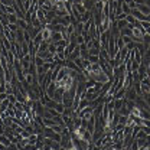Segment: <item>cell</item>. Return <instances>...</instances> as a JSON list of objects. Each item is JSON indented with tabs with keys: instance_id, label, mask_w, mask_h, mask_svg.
Instances as JSON below:
<instances>
[{
	"instance_id": "cell-28",
	"label": "cell",
	"mask_w": 150,
	"mask_h": 150,
	"mask_svg": "<svg viewBox=\"0 0 150 150\" xmlns=\"http://www.w3.org/2000/svg\"><path fill=\"white\" fill-rule=\"evenodd\" d=\"M140 26L146 31V29H149V28H150V22H149V20H143V22H140Z\"/></svg>"
},
{
	"instance_id": "cell-20",
	"label": "cell",
	"mask_w": 150,
	"mask_h": 150,
	"mask_svg": "<svg viewBox=\"0 0 150 150\" xmlns=\"http://www.w3.org/2000/svg\"><path fill=\"white\" fill-rule=\"evenodd\" d=\"M115 45H117V48H118V49H123V48L126 46V43L123 42L121 36H117V38H115Z\"/></svg>"
},
{
	"instance_id": "cell-23",
	"label": "cell",
	"mask_w": 150,
	"mask_h": 150,
	"mask_svg": "<svg viewBox=\"0 0 150 150\" xmlns=\"http://www.w3.org/2000/svg\"><path fill=\"white\" fill-rule=\"evenodd\" d=\"M7 20H9V23H17V16L16 15H7Z\"/></svg>"
},
{
	"instance_id": "cell-38",
	"label": "cell",
	"mask_w": 150,
	"mask_h": 150,
	"mask_svg": "<svg viewBox=\"0 0 150 150\" xmlns=\"http://www.w3.org/2000/svg\"><path fill=\"white\" fill-rule=\"evenodd\" d=\"M146 20H149V22H150V15H149V16H146Z\"/></svg>"
},
{
	"instance_id": "cell-19",
	"label": "cell",
	"mask_w": 150,
	"mask_h": 150,
	"mask_svg": "<svg viewBox=\"0 0 150 150\" xmlns=\"http://www.w3.org/2000/svg\"><path fill=\"white\" fill-rule=\"evenodd\" d=\"M136 143L139 144V147H147V146H150L149 143L146 142V139H136Z\"/></svg>"
},
{
	"instance_id": "cell-33",
	"label": "cell",
	"mask_w": 150,
	"mask_h": 150,
	"mask_svg": "<svg viewBox=\"0 0 150 150\" xmlns=\"http://www.w3.org/2000/svg\"><path fill=\"white\" fill-rule=\"evenodd\" d=\"M123 1H124V3H126V4H128V6H130V4H133V3H134V0H123Z\"/></svg>"
},
{
	"instance_id": "cell-11",
	"label": "cell",
	"mask_w": 150,
	"mask_h": 150,
	"mask_svg": "<svg viewBox=\"0 0 150 150\" xmlns=\"http://www.w3.org/2000/svg\"><path fill=\"white\" fill-rule=\"evenodd\" d=\"M115 25H117L118 31H121V29H124V28H127V26H128V23H127V20H126V19H123V20H115Z\"/></svg>"
},
{
	"instance_id": "cell-22",
	"label": "cell",
	"mask_w": 150,
	"mask_h": 150,
	"mask_svg": "<svg viewBox=\"0 0 150 150\" xmlns=\"http://www.w3.org/2000/svg\"><path fill=\"white\" fill-rule=\"evenodd\" d=\"M126 20H127V23L128 25H136V17L133 16V15H127V17H126Z\"/></svg>"
},
{
	"instance_id": "cell-10",
	"label": "cell",
	"mask_w": 150,
	"mask_h": 150,
	"mask_svg": "<svg viewBox=\"0 0 150 150\" xmlns=\"http://www.w3.org/2000/svg\"><path fill=\"white\" fill-rule=\"evenodd\" d=\"M72 6H74V10L76 12V13H78V15H84V13L87 12L82 3H78V4H72Z\"/></svg>"
},
{
	"instance_id": "cell-1",
	"label": "cell",
	"mask_w": 150,
	"mask_h": 150,
	"mask_svg": "<svg viewBox=\"0 0 150 150\" xmlns=\"http://www.w3.org/2000/svg\"><path fill=\"white\" fill-rule=\"evenodd\" d=\"M136 98H137V92L134 91V88H133V87L127 88V90H126L124 100H128V101H136Z\"/></svg>"
},
{
	"instance_id": "cell-39",
	"label": "cell",
	"mask_w": 150,
	"mask_h": 150,
	"mask_svg": "<svg viewBox=\"0 0 150 150\" xmlns=\"http://www.w3.org/2000/svg\"><path fill=\"white\" fill-rule=\"evenodd\" d=\"M65 1H71V3H72V0H65Z\"/></svg>"
},
{
	"instance_id": "cell-14",
	"label": "cell",
	"mask_w": 150,
	"mask_h": 150,
	"mask_svg": "<svg viewBox=\"0 0 150 150\" xmlns=\"http://www.w3.org/2000/svg\"><path fill=\"white\" fill-rule=\"evenodd\" d=\"M48 48H49V42H42L40 45H39V48H38V52H45V51H48Z\"/></svg>"
},
{
	"instance_id": "cell-31",
	"label": "cell",
	"mask_w": 150,
	"mask_h": 150,
	"mask_svg": "<svg viewBox=\"0 0 150 150\" xmlns=\"http://www.w3.org/2000/svg\"><path fill=\"white\" fill-rule=\"evenodd\" d=\"M121 39H123V42H124L126 45H127V43H130V42L133 40V38L131 36H121Z\"/></svg>"
},
{
	"instance_id": "cell-34",
	"label": "cell",
	"mask_w": 150,
	"mask_h": 150,
	"mask_svg": "<svg viewBox=\"0 0 150 150\" xmlns=\"http://www.w3.org/2000/svg\"><path fill=\"white\" fill-rule=\"evenodd\" d=\"M136 4H144V0H134Z\"/></svg>"
},
{
	"instance_id": "cell-9",
	"label": "cell",
	"mask_w": 150,
	"mask_h": 150,
	"mask_svg": "<svg viewBox=\"0 0 150 150\" xmlns=\"http://www.w3.org/2000/svg\"><path fill=\"white\" fill-rule=\"evenodd\" d=\"M0 143H1V144H4V146L9 149V146L12 144V140H10L6 134H0Z\"/></svg>"
},
{
	"instance_id": "cell-36",
	"label": "cell",
	"mask_w": 150,
	"mask_h": 150,
	"mask_svg": "<svg viewBox=\"0 0 150 150\" xmlns=\"http://www.w3.org/2000/svg\"><path fill=\"white\" fill-rule=\"evenodd\" d=\"M146 142L150 144V134H147V136H146Z\"/></svg>"
},
{
	"instance_id": "cell-41",
	"label": "cell",
	"mask_w": 150,
	"mask_h": 150,
	"mask_svg": "<svg viewBox=\"0 0 150 150\" xmlns=\"http://www.w3.org/2000/svg\"><path fill=\"white\" fill-rule=\"evenodd\" d=\"M0 103H1V101H0Z\"/></svg>"
},
{
	"instance_id": "cell-12",
	"label": "cell",
	"mask_w": 150,
	"mask_h": 150,
	"mask_svg": "<svg viewBox=\"0 0 150 150\" xmlns=\"http://www.w3.org/2000/svg\"><path fill=\"white\" fill-rule=\"evenodd\" d=\"M131 35H133V32H131V29L128 26L120 31V36H131Z\"/></svg>"
},
{
	"instance_id": "cell-2",
	"label": "cell",
	"mask_w": 150,
	"mask_h": 150,
	"mask_svg": "<svg viewBox=\"0 0 150 150\" xmlns=\"http://www.w3.org/2000/svg\"><path fill=\"white\" fill-rule=\"evenodd\" d=\"M40 35L43 38V40L45 42H49L51 43V38H52V31L48 28V26H45V28H42V31H40Z\"/></svg>"
},
{
	"instance_id": "cell-7",
	"label": "cell",
	"mask_w": 150,
	"mask_h": 150,
	"mask_svg": "<svg viewBox=\"0 0 150 150\" xmlns=\"http://www.w3.org/2000/svg\"><path fill=\"white\" fill-rule=\"evenodd\" d=\"M1 46H3L6 51H12V42L6 36H1Z\"/></svg>"
},
{
	"instance_id": "cell-37",
	"label": "cell",
	"mask_w": 150,
	"mask_h": 150,
	"mask_svg": "<svg viewBox=\"0 0 150 150\" xmlns=\"http://www.w3.org/2000/svg\"><path fill=\"white\" fill-rule=\"evenodd\" d=\"M146 33H147V35H150V28H149V29H146Z\"/></svg>"
},
{
	"instance_id": "cell-17",
	"label": "cell",
	"mask_w": 150,
	"mask_h": 150,
	"mask_svg": "<svg viewBox=\"0 0 150 150\" xmlns=\"http://www.w3.org/2000/svg\"><path fill=\"white\" fill-rule=\"evenodd\" d=\"M100 51L101 49H98V48H91V49H88V55H91V56H100Z\"/></svg>"
},
{
	"instance_id": "cell-24",
	"label": "cell",
	"mask_w": 150,
	"mask_h": 150,
	"mask_svg": "<svg viewBox=\"0 0 150 150\" xmlns=\"http://www.w3.org/2000/svg\"><path fill=\"white\" fill-rule=\"evenodd\" d=\"M7 100H9V101H10V104H13V106L17 103V98H16V95H15V94H9V95H7Z\"/></svg>"
},
{
	"instance_id": "cell-40",
	"label": "cell",
	"mask_w": 150,
	"mask_h": 150,
	"mask_svg": "<svg viewBox=\"0 0 150 150\" xmlns=\"http://www.w3.org/2000/svg\"><path fill=\"white\" fill-rule=\"evenodd\" d=\"M147 49H149V51H150V45H149V48H147Z\"/></svg>"
},
{
	"instance_id": "cell-25",
	"label": "cell",
	"mask_w": 150,
	"mask_h": 150,
	"mask_svg": "<svg viewBox=\"0 0 150 150\" xmlns=\"http://www.w3.org/2000/svg\"><path fill=\"white\" fill-rule=\"evenodd\" d=\"M7 29H9L10 32H17V31H19L17 25H15V23H9V25H7Z\"/></svg>"
},
{
	"instance_id": "cell-30",
	"label": "cell",
	"mask_w": 150,
	"mask_h": 150,
	"mask_svg": "<svg viewBox=\"0 0 150 150\" xmlns=\"http://www.w3.org/2000/svg\"><path fill=\"white\" fill-rule=\"evenodd\" d=\"M48 51H49L52 55H55V53H56V46H55L53 43H49V48H48Z\"/></svg>"
},
{
	"instance_id": "cell-29",
	"label": "cell",
	"mask_w": 150,
	"mask_h": 150,
	"mask_svg": "<svg viewBox=\"0 0 150 150\" xmlns=\"http://www.w3.org/2000/svg\"><path fill=\"white\" fill-rule=\"evenodd\" d=\"M136 45H137V42H134V40H131L130 43H127V45H126V48H127L128 51H131V49H134V48H136Z\"/></svg>"
},
{
	"instance_id": "cell-42",
	"label": "cell",
	"mask_w": 150,
	"mask_h": 150,
	"mask_svg": "<svg viewBox=\"0 0 150 150\" xmlns=\"http://www.w3.org/2000/svg\"><path fill=\"white\" fill-rule=\"evenodd\" d=\"M82 1H84V0H82Z\"/></svg>"
},
{
	"instance_id": "cell-35",
	"label": "cell",
	"mask_w": 150,
	"mask_h": 150,
	"mask_svg": "<svg viewBox=\"0 0 150 150\" xmlns=\"http://www.w3.org/2000/svg\"><path fill=\"white\" fill-rule=\"evenodd\" d=\"M0 150H7V147H6L4 144H1V143H0Z\"/></svg>"
},
{
	"instance_id": "cell-3",
	"label": "cell",
	"mask_w": 150,
	"mask_h": 150,
	"mask_svg": "<svg viewBox=\"0 0 150 150\" xmlns=\"http://www.w3.org/2000/svg\"><path fill=\"white\" fill-rule=\"evenodd\" d=\"M140 13H143L144 16H149L150 15V6L147 4H137V7H136Z\"/></svg>"
},
{
	"instance_id": "cell-26",
	"label": "cell",
	"mask_w": 150,
	"mask_h": 150,
	"mask_svg": "<svg viewBox=\"0 0 150 150\" xmlns=\"http://www.w3.org/2000/svg\"><path fill=\"white\" fill-rule=\"evenodd\" d=\"M88 61H90L91 64H98L100 56H91V55H88Z\"/></svg>"
},
{
	"instance_id": "cell-18",
	"label": "cell",
	"mask_w": 150,
	"mask_h": 150,
	"mask_svg": "<svg viewBox=\"0 0 150 150\" xmlns=\"http://www.w3.org/2000/svg\"><path fill=\"white\" fill-rule=\"evenodd\" d=\"M124 95H126V88H120L117 92H115V95H114V98H124Z\"/></svg>"
},
{
	"instance_id": "cell-6",
	"label": "cell",
	"mask_w": 150,
	"mask_h": 150,
	"mask_svg": "<svg viewBox=\"0 0 150 150\" xmlns=\"http://www.w3.org/2000/svg\"><path fill=\"white\" fill-rule=\"evenodd\" d=\"M124 106V98H114V111H120L121 110V107Z\"/></svg>"
},
{
	"instance_id": "cell-15",
	"label": "cell",
	"mask_w": 150,
	"mask_h": 150,
	"mask_svg": "<svg viewBox=\"0 0 150 150\" xmlns=\"http://www.w3.org/2000/svg\"><path fill=\"white\" fill-rule=\"evenodd\" d=\"M118 114H120V115H126V117H130V114H131V112H130V110H128V108L126 107V104H124V106L121 107V110L118 111Z\"/></svg>"
},
{
	"instance_id": "cell-32",
	"label": "cell",
	"mask_w": 150,
	"mask_h": 150,
	"mask_svg": "<svg viewBox=\"0 0 150 150\" xmlns=\"http://www.w3.org/2000/svg\"><path fill=\"white\" fill-rule=\"evenodd\" d=\"M7 95H9L7 92H0V101H3V100H6V98H7Z\"/></svg>"
},
{
	"instance_id": "cell-13",
	"label": "cell",
	"mask_w": 150,
	"mask_h": 150,
	"mask_svg": "<svg viewBox=\"0 0 150 150\" xmlns=\"http://www.w3.org/2000/svg\"><path fill=\"white\" fill-rule=\"evenodd\" d=\"M121 12H123V13H126V15H130V13H131V7L123 1V3H121Z\"/></svg>"
},
{
	"instance_id": "cell-27",
	"label": "cell",
	"mask_w": 150,
	"mask_h": 150,
	"mask_svg": "<svg viewBox=\"0 0 150 150\" xmlns=\"http://www.w3.org/2000/svg\"><path fill=\"white\" fill-rule=\"evenodd\" d=\"M76 45H84L85 43V39H84V36L82 35H76Z\"/></svg>"
},
{
	"instance_id": "cell-4",
	"label": "cell",
	"mask_w": 150,
	"mask_h": 150,
	"mask_svg": "<svg viewBox=\"0 0 150 150\" xmlns=\"http://www.w3.org/2000/svg\"><path fill=\"white\" fill-rule=\"evenodd\" d=\"M92 19V12H85L84 15H81V17H79V22L81 23H87V22H90Z\"/></svg>"
},
{
	"instance_id": "cell-5",
	"label": "cell",
	"mask_w": 150,
	"mask_h": 150,
	"mask_svg": "<svg viewBox=\"0 0 150 150\" xmlns=\"http://www.w3.org/2000/svg\"><path fill=\"white\" fill-rule=\"evenodd\" d=\"M82 4H84L85 10L92 12V10H94V6H95V0H84V1H82Z\"/></svg>"
},
{
	"instance_id": "cell-16",
	"label": "cell",
	"mask_w": 150,
	"mask_h": 150,
	"mask_svg": "<svg viewBox=\"0 0 150 150\" xmlns=\"http://www.w3.org/2000/svg\"><path fill=\"white\" fill-rule=\"evenodd\" d=\"M20 46H22V56L28 55L29 53V45L26 42H23V43H20Z\"/></svg>"
},
{
	"instance_id": "cell-8",
	"label": "cell",
	"mask_w": 150,
	"mask_h": 150,
	"mask_svg": "<svg viewBox=\"0 0 150 150\" xmlns=\"http://www.w3.org/2000/svg\"><path fill=\"white\" fill-rule=\"evenodd\" d=\"M16 25H17L19 29H23V31H26V29L29 28V23H28L25 19H19V17H17V23H16Z\"/></svg>"
},
{
	"instance_id": "cell-21",
	"label": "cell",
	"mask_w": 150,
	"mask_h": 150,
	"mask_svg": "<svg viewBox=\"0 0 150 150\" xmlns=\"http://www.w3.org/2000/svg\"><path fill=\"white\" fill-rule=\"evenodd\" d=\"M38 139H39V136H38L36 133H33V134H31V136L28 137V142H29L31 144H35L38 142Z\"/></svg>"
}]
</instances>
